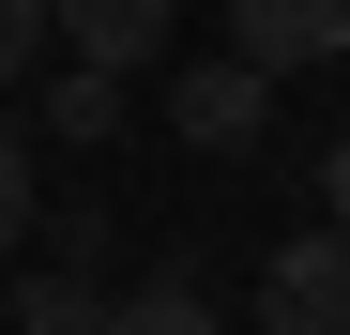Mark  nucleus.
I'll use <instances>...</instances> for the list:
<instances>
[{"label": "nucleus", "mask_w": 350, "mask_h": 335, "mask_svg": "<svg viewBox=\"0 0 350 335\" xmlns=\"http://www.w3.org/2000/svg\"><path fill=\"white\" fill-rule=\"evenodd\" d=\"M259 335H350V229H305L259 259Z\"/></svg>", "instance_id": "1"}, {"label": "nucleus", "mask_w": 350, "mask_h": 335, "mask_svg": "<svg viewBox=\"0 0 350 335\" xmlns=\"http://www.w3.org/2000/svg\"><path fill=\"white\" fill-rule=\"evenodd\" d=\"M46 31H62L92 77H152L167 62V0H46Z\"/></svg>", "instance_id": "4"}, {"label": "nucleus", "mask_w": 350, "mask_h": 335, "mask_svg": "<svg viewBox=\"0 0 350 335\" xmlns=\"http://www.w3.org/2000/svg\"><path fill=\"white\" fill-rule=\"evenodd\" d=\"M16 244H31V137L0 122V259H16Z\"/></svg>", "instance_id": "8"}, {"label": "nucleus", "mask_w": 350, "mask_h": 335, "mask_svg": "<svg viewBox=\"0 0 350 335\" xmlns=\"http://www.w3.org/2000/svg\"><path fill=\"white\" fill-rule=\"evenodd\" d=\"M46 122H62L77 152H107V137H122V77H92V62H62V92H46Z\"/></svg>", "instance_id": "7"}, {"label": "nucleus", "mask_w": 350, "mask_h": 335, "mask_svg": "<svg viewBox=\"0 0 350 335\" xmlns=\"http://www.w3.org/2000/svg\"><path fill=\"white\" fill-rule=\"evenodd\" d=\"M107 335H228V320H213V290L152 274V290H122V305H107Z\"/></svg>", "instance_id": "6"}, {"label": "nucleus", "mask_w": 350, "mask_h": 335, "mask_svg": "<svg viewBox=\"0 0 350 335\" xmlns=\"http://www.w3.org/2000/svg\"><path fill=\"white\" fill-rule=\"evenodd\" d=\"M320 229H350V137L320 152Z\"/></svg>", "instance_id": "10"}, {"label": "nucleus", "mask_w": 350, "mask_h": 335, "mask_svg": "<svg viewBox=\"0 0 350 335\" xmlns=\"http://www.w3.org/2000/svg\"><path fill=\"white\" fill-rule=\"evenodd\" d=\"M167 122H183L198 152H259L274 137V77L259 62H183V77H167Z\"/></svg>", "instance_id": "2"}, {"label": "nucleus", "mask_w": 350, "mask_h": 335, "mask_svg": "<svg viewBox=\"0 0 350 335\" xmlns=\"http://www.w3.org/2000/svg\"><path fill=\"white\" fill-rule=\"evenodd\" d=\"M228 62H259V77L350 62V0H228Z\"/></svg>", "instance_id": "3"}, {"label": "nucleus", "mask_w": 350, "mask_h": 335, "mask_svg": "<svg viewBox=\"0 0 350 335\" xmlns=\"http://www.w3.org/2000/svg\"><path fill=\"white\" fill-rule=\"evenodd\" d=\"M16 335H107V305H92V259H77V274H16Z\"/></svg>", "instance_id": "5"}, {"label": "nucleus", "mask_w": 350, "mask_h": 335, "mask_svg": "<svg viewBox=\"0 0 350 335\" xmlns=\"http://www.w3.org/2000/svg\"><path fill=\"white\" fill-rule=\"evenodd\" d=\"M31 46H46V0H0V92L31 77Z\"/></svg>", "instance_id": "9"}]
</instances>
